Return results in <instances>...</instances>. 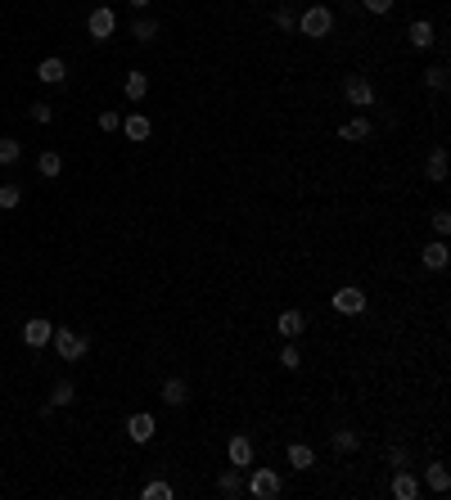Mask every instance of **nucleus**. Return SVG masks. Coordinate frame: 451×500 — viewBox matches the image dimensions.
<instances>
[{
	"mask_svg": "<svg viewBox=\"0 0 451 500\" xmlns=\"http://www.w3.org/2000/svg\"><path fill=\"white\" fill-rule=\"evenodd\" d=\"M50 343H55V351H59V361H81V356H86V334H72V329H55V338H50Z\"/></svg>",
	"mask_w": 451,
	"mask_h": 500,
	"instance_id": "obj_1",
	"label": "nucleus"
},
{
	"mask_svg": "<svg viewBox=\"0 0 451 500\" xmlns=\"http://www.w3.org/2000/svg\"><path fill=\"white\" fill-rule=\"evenodd\" d=\"M330 28H334V14L325 5H312L307 14L298 18V32L302 36H316V41H321V36H330Z\"/></svg>",
	"mask_w": 451,
	"mask_h": 500,
	"instance_id": "obj_2",
	"label": "nucleus"
},
{
	"mask_svg": "<svg viewBox=\"0 0 451 500\" xmlns=\"http://www.w3.org/2000/svg\"><path fill=\"white\" fill-rule=\"evenodd\" d=\"M86 32L95 36V41H108V36L118 32V14L108 5H100V9H91V18H86Z\"/></svg>",
	"mask_w": 451,
	"mask_h": 500,
	"instance_id": "obj_3",
	"label": "nucleus"
},
{
	"mask_svg": "<svg viewBox=\"0 0 451 500\" xmlns=\"http://www.w3.org/2000/svg\"><path fill=\"white\" fill-rule=\"evenodd\" d=\"M249 496H258V500L280 496V473H275V469H258V473L249 478Z\"/></svg>",
	"mask_w": 451,
	"mask_h": 500,
	"instance_id": "obj_4",
	"label": "nucleus"
},
{
	"mask_svg": "<svg viewBox=\"0 0 451 500\" xmlns=\"http://www.w3.org/2000/svg\"><path fill=\"white\" fill-rule=\"evenodd\" d=\"M154 429H158V424H154V414H149V410H136V414L127 419V437H131L136 446L154 442Z\"/></svg>",
	"mask_w": 451,
	"mask_h": 500,
	"instance_id": "obj_5",
	"label": "nucleus"
},
{
	"mask_svg": "<svg viewBox=\"0 0 451 500\" xmlns=\"http://www.w3.org/2000/svg\"><path fill=\"white\" fill-rule=\"evenodd\" d=\"M50 338H55V325H50V320H41V315H32V320L23 325V343H28L32 351H36V347H45Z\"/></svg>",
	"mask_w": 451,
	"mask_h": 500,
	"instance_id": "obj_6",
	"label": "nucleus"
},
{
	"mask_svg": "<svg viewBox=\"0 0 451 500\" xmlns=\"http://www.w3.org/2000/svg\"><path fill=\"white\" fill-rule=\"evenodd\" d=\"M343 95H348V104H352V108H370V104H375V86H370L365 77H348Z\"/></svg>",
	"mask_w": 451,
	"mask_h": 500,
	"instance_id": "obj_7",
	"label": "nucleus"
},
{
	"mask_svg": "<svg viewBox=\"0 0 451 500\" xmlns=\"http://www.w3.org/2000/svg\"><path fill=\"white\" fill-rule=\"evenodd\" d=\"M334 311L361 315V311H365V289H338V293H334Z\"/></svg>",
	"mask_w": 451,
	"mask_h": 500,
	"instance_id": "obj_8",
	"label": "nucleus"
},
{
	"mask_svg": "<svg viewBox=\"0 0 451 500\" xmlns=\"http://www.w3.org/2000/svg\"><path fill=\"white\" fill-rule=\"evenodd\" d=\"M226 455H230V465H235V469H249L253 465V442L244 433H235V437H230V446H226Z\"/></svg>",
	"mask_w": 451,
	"mask_h": 500,
	"instance_id": "obj_9",
	"label": "nucleus"
},
{
	"mask_svg": "<svg viewBox=\"0 0 451 500\" xmlns=\"http://www.w3.org/2000/svg\"><path fill=\"white\" fill-rule=\"evenodd\" d=\"M420 262H424V271H443V266L451 262V248H447V243H443V239H438V243H424V252H420Z\"/></svg>",
	"mask_w": 451,
	"mask_h": 500,
	"instance_id": "obj_10",
	"label": "nucleus"
},
{
	"mask_svg": "<svg viewBox=\"0 0 451 500\" xmlns=\"http://www.w3.org/2000/svg\"><path fill=\"white\" fill-rule=\"evenodd\" d=\"M217 496L239 500V496H244V473H239V469H222V478H217Z\"/></svg>",
	"mask_w": 451,
	"mask_h": 500,
	"instance_id": "obj_11",
	"label": "nucleus"
},
{
	"mask_svg": "<svg viewBox=\"0 0 451 500\" xmlns=\"http://www.w3.org/2000/svg\"><path fill=\"white\" fill-rule=\"evenodd\" d=\"M122 91H127V100H131V104H140L144 95H149V77L131 68V72H127V81H122Z\"/></svg>",
	"mask_w": 451,
	"mask_h": 500,
	"instance_id": "obj_12",
	"label": "nucleus"
},
{
	"mask_svg": "<svg viewBox=\"0 0 451 500\" xmlns=\"http://www.w3.org/2000/svg\"><path fill=\"white\" fill-rule=\"evenodd\" d=\"M406 41L416 45V50H429V45L438 41V36H433V23H424V18H420V23H411V28H406Z\"/></svg>",
	"mask_w": 451,
	"mask_h": 500,
	"instance_id": "obj_13",
	"label": "nucleus"
},
{
	"mask_svg": "<svg viewBox=\"0 0 451 500\" xmlns=\"http://www.w3.org/2000/svg\"><path fill=\"white\" fill-rule=\"evenodd\" d=\"M36 77L45 81V86H59V81L68 77V68H64V59H41V68H36Z\"/></svg>",
	"mask_w": 451,
	"mask_h": 500,
	"instance_id": "obj_14",
	"label": "nucleus"
},
{
	"mask_svg": "<svg viewBox=\"0 0 451 500\" xmlns=\"http://www.w3.org/2000/svg\"><path fill=\"white\" fill-rule=\"evenodd\" d=\"M122 131H127V140H131V144H140V140H149V131H154V127H149V117L131 113L127 122H122Z\"/></svg>",
	"mask_w": 451,
	"mask_h": 500,
	"instance_id": "obj_15",
	"label": "nucleus"
},
{
	"mask_svg": "<svg viewBox=\"0 0 451 500\" xmlns=\"http://www.w3.org/2000/svg\"><path fill=\"white\" fill-rule=\"evenodd\" d=\"M393 496H397V500H416V496H420V482L411 478L406 469H397V478H393Z\"/></svg>",
	"mask_w": 451,
	"mask_h": 500,
	"instance_id": "obj_16",
	"label": "nucleus"
},
{
	"mask_svg": "<svg viewBox=\"0 0 451 500\" xmlns=\"http://www.w3.org/2000/svg\"><path fill=\"white\" fill-rule=\"evenodd\" d=\"M307 320H302V311H280V338H298Z\"/></svg>",
	"mask_w": 451,
	"mask_h": 500,
	"instance_id": "obj_17",
	"label": "nucleus"
},
{
	"mask_svg": "<svg viewBox=\"0 0 451 500\" xmlns=\"http://www.w3.org/2000/svg\"><path fill=\"white\" fill-rule=\"evenodd\" d=\"M163 401H167V406H185V401H190L185 379H167V383H163Z\"/></svg>",
	"mask_w": 451,
	"mask_h": 500,
	"instance_id": "obj_18",
	"label": "nucleus"
},
{
	"mask_svg": "<svg viewBox=\"0 0 451 500\" xmlns=\"http://www.w3.org/2000/svg\"><path fill=\"white\" fill-rule=\"evenodd\" d=\"M424 482H429V492H438V496H443L447 487H451V473H447V465H429V469H424Z\"/></svg>",
	"mask_w": 451,
	"mask_h": 500,
	"instance_id": "obj_19",
	"label": "nucleus"
},
{
	"mask_svg": "<svg viewBox=\"0 0 451 500\" xmlns=\"http://www.w3.org/2000/svg\"><path fill=\"white\" fill-rule=\"evenodd\" d=\"M424 176H429V180H447V149H433V153H429Z\"/></svg>",
	"mask_w": 451,
	"mask_h": 500,
	"instance_id": "obj_20",
	"label": "nucleus"
},
{
	"mask_svg": "<svg viewBox=\"0 0 451 500\" xmlns=\"http://www.w3.org/2000/svg\"><path fill=\"white\" fill-rule=\"evenodd\" d=\"M289 465H294V469H312V465H316L312 446H307V442H294V446H289Z\"/></svg>",
	"mask_w": 451,
	"mask_h": 500,
	"instance_id": "obj_21",
	"label": "nucleus"
},
{
	"mask_svg": "<svg viewBox=\"0 0 451 500\" xmlns=\"http://www.w3.org/2000/svg\"><path fill=\"white\" fill-rule=\"evenodd\" d=\"M131 36H136L140 45H149L158 36V18H136V23H131Z\"/></svg>",
	"mask_w": 451,
	"mask_h": 500,
	"instance_id": "obj_22",
	"label": "nucleus"
},
{
	"mask_svg": "<svg viewBox=\"0 0 451 500\" xmlns=\"http://www.w3.org/2000/svg\"><path fill=\"white\" fill-rule=\"evenodd\" d=\"M36 172H41V176H59V172H64V158H59L55 149H45L41 158H36Z\"/></svg>",
	"mask_w": 451,
	"mask_h": 500,
	"instance_id": "obj_23",
	"label": "nucleus"
},
{
	"mask_svg": "<svg viewBox=\"0 0 451 500\" xmlns=\"http://www.w3.org/2000/svg\"><path fill=\"white\" fill-rule=\"evenodd\" d=\"M338 136H343V140H365V136H370V122H365V117H352V122H343V127H338Z\"/></svg>",
	"mask_w": 451,
	"mask_h": 500,
	"instance_id": "obj_24",
	"label": "nucleus"
},
{
	"mask_svg": "<svg viewBox=\"0 0 451 500\" xmlns=\"http://www.w3.org/2000/svg\"><path fill=\"white\" fill-rule=\"evenodd\" d=\"M18 158H23V144H18V140H9V136H5V140H0V167H14V163H18Z\"/></svg>",
	"mask_w": 451,
	"mask_h": 500,
	"instance_id": "obj_25",
	"label": "nucleus"
},
{
	"mask_svg": "<svg viewBox=\"0 0 451 500\" xmlns=\"http://www.w3.org/2000/svg\"><path fill=\"white\" fill-rule=\"evenodd\" d=\"M334 450H338V455H352V450H357V433H352V429H338V433H334Z\"/></svg>",
	"mask_w": 451,
	"mask_h": 500,
	"instance_id": "obj_26",
	"label": "nucleus"
},
{
	"mask_svg": "<svg viewBox=\"0 0 451 500\" xmlns=\"http://www.w3.org/2000/svg\"><path fill=\"white\" fill-rule=\"evenodd\" d=\"M72 397H77V393H72V383H68V379H59V383H55V393H50V406H68Z\"/></svg>",
	"mask_w": 451,
	"mask_h": 500,
	"instance_id": "obj_27",
	"label": "nucleus"
},
{
	"mask_svg": "<svg viewBox=\"0 0 451 500\" xmlns=\"http://www.w3.org/2000/svg\"><path fill=\"white\" fill-rule=\"evenodd\" d=\"M140 496H144V500H172V482H149Z\"/></svg>",
	"mask_w": 451,
	"mask_h": 500,
	"instance_id": "obj_28",
	"label": "nucleus"
},
{
	"mask_svg": "<svg viewBox=\"0 0 451 500\" xmlns=\"http://www.w3.org/2000/svg\"><path fill=\"white\" fill-rule=\"evenodd\" d=\"M18 203H23L18 185H0V207H5V212H9V207H18Z\"/></svg>",
	"mask_w": 451,
	"mask_h": 500,
	"instance_id": "obj_29",
	"label": "nucleus"
},
{
	"mask_svg": "<svg viewBox=\"0 0 451 500\" xmlns=\"http://www.w3.org/2000/svg\"><path fill=\"white\" fill-rule=\"evenodd\" d=\"M424 81H429V91H447V81H451V77H447V68L438 64V68H429V77H424Z\"/></svg>",
	"mask_w": 451,
	"mask_h": 500,
	"instance_id": "obj_30",
	"label": "nucleus"
},
{
	"mask_svg": "<svg viewBox=\"0 0 451 500\" xmlns=\"http://www.w3.org/2000/svg\"><path fill=\"white\" fill-rule=\"evenodd\" d=\"M280 365H285V370H298V365H302V351H298V347H280Z\"/></svg>",
	"mask_w": 451,
	"mask_h": 500,
	"instance_id": "obj_31",
	"label": "nucleus"
},
{
	"mask_svg": "<svg viewBox=\"0 0 451 500\" xmlns=\"http://www.w3.org/2000/svg\"><path fill=\"white\" fill-rule=\"evenodd\" d=\"M271 18H275V28H280V32H289V28H298V18H294V14H289V9H285V5H280V9H275V14H271Z\"/></svg>",
	"mask_w": 451,
	"mask_h": 500,
	"instance_id": "obj_32",
	"label": "nucleus"
},
{
	"mask_svg": "<svg viewBox=\"0 0 451 500\" xmlns=\"http://www.w3.org/2000/svg\"><path fill=\"white\" fill-rule=\"evenodd\" d=\"M429 221H433V230H438V235H447V230H451V212H447V207H438V212L429 216Z\"/></svg>",
	"mask_w": 451,
	"mask_h": 500,
	"instance_id": "obj_33",
	"label": "nucleus"
},
{
	"mask_svg": "<svg viewBox=\"0 0 451 500\" xmlns=\"http://www.w3.org/2000/svg\"><path fill=\"white\" fill-rule=\"evenodd\" d=\"M100 131H122V117H118V113H108V108H104V113H100Z\"/></svg>",
	"mask_w": 451,
	"mask_h": 500,
	"instance_id": "obj_34",
	"label": "nucleus"
},
{
	"mask_svg": "<svg viewBox=\"0 0 451 500\" xmlns=\"http://www.w3.org/2000/svg\"><path fill=\"white\" fill-rule=\"evenodd\" d=\"M361 5H365V9H370V14H388V9H393V5H397V0H361Z\"/></svg>",
	"mask_w": 451,
	"mask_h": 500,
	"instance_id": "obj_35",
	"label": "nucleus"
},
{
	"mask_svg": "<svg viewBox=\"0 0 451 500\" xmlns=\"http://www.w3.org/2000/svg\"><path fill=\"white\" fill-rule=\"evenodd\" d=\"M388 465H393V469H406V450L393 446V450H388Z\"/></svg>",
	"mask_w": 451,
	"mask_h": 500,
	"instance_id": "obj_36",
	"label": "nucleus"
},
{
	"mask_svg": "<svg viewBox=\"0 0 451 500\" xmlns=\"http://www.w3.org/2000/svg\"><path fill=\"white\" fill-rule=\"evenodd\" d=\"M32 117H36V122H50L55 108H50V104H32Z\"/></svg>",
	"mask_w": 451,
	"mask_h": 500,
	"instance_id": "obj_37",
	"label": "nucleus"
},
{
	"mask_svg": "<svg viewBox=\"0 0 451 500\" xmlns=\"http://www.w3.org/2000/svg\"><path fill=\"white\" fill-rule=\"evenodd\" d=\"M131 5H136V9H144V5H149V0H131Z\"/></svg>",
	"mask_w": 451,
	"mask_h": 500,
	"instance_id": "obj_38",
	"label": "nucleus"
}]
</instances>
